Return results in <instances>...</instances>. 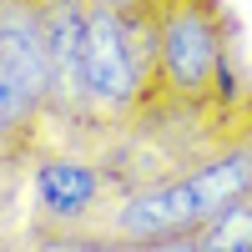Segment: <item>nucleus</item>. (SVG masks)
Segmentation results:
<instances>
[{"instance_id":"f257e3e1","label":"nucleus","mask_w":252,"mask_h":252,"mask_svg":"<svg viewBox=\"0 0 252 252\" xmlns=\"http://www.w3.org/2000/svg\"><path fill=\"white\" fill-rule=\"evenodd\" d=\"M152 101H161L152 15H121V10L91 0L86 61H81V116L131 121Z\"/></svg>"},{"instance_id":"f03ea898","label":"nucleus","mask_w":252,"mask_h":252,"mask_svg":"<svg viewBox=\"0 0 252 252\" xmlns=\"http://www.w3.org/2000/svg\"><path fill=\"white\" fill-rule=\"evenodd\" d=\"M157 71L161 101L172 106H222L232 96V46L217 0H157Z\"/></svg>"},{"instance_id":"7ed1b4c3","label":"nucleus","mask_w":252,"mask_h":252,"mask_svg":"<svg viewBox=\"0 0 252 252\" xmlns=\"http://www.w3.org/2000/svg\"><path fill=\"white\" fill-rule=\"evenodd\" d=\"M111 202V177L86 157H40L31 172V207L46 232H86Z\"/></svg>"},{"instance_id":"20e7f679","label":"nucleus","mask_w":252,"mask_h":252,"mask_svg":"<svg viewBox=\"0 0 252 252\" xmlns=\"http://www.w3.org/2000/svg\"><path fill=\"white\" fill-rule=\"evenodd\" d=\"M40 26H46V51H51V76H56L51 111L81 116V61H86L91 0H40Z\"/></svg>"},{"instance_id":"39448f33","label":"nucleus","mask_w":252,"mask_h":252,"mask_svg":"<svg viewBox=\"0 0 252 252\" xmlns=\"http://www.w3.org/2000/svg\"><path fill=\"white\" fill-rule=\"evenodd\" d=\"M0 61L40 96L51 111L56 76H51V51H46V26H40V0H0Z\"/></svg>"},{"instance_id":"423d86ee","label":"nucleus","mask_w":252,"mask_h":252,"mask_svg":"<svg viewBox=\"0 0 252 252\" xmlns=\"http://www.w3.org/2000/svg\"><path fill=\"white\" fill-rule=\"evenodd\" d=\"M40 116H46V106H40V96L20 81L5 61H0V131H10L15 141H35V126Z\"/></svg>"},{"instance_id":"0eeeda50","label":"nucleus","mask_w":252,"mask_h":252,"mask_svg":"<svg viewBox=\"0 0 252 252\" xmlns=\"http://www.w3.org/2000/svg\"><path fill=\"white\" fill-rule=\"evenodd\" d=\"M192 242L207 252H252V197L222 207L212 222H202L192 232Z\"/></svg>"},{"instance_id":"6e6552de","label":"nucleus","mask_w":252,"mask_h":252,"mask_svg":"<svg viewBox=\"0 0 252 252\" xmlns=\"http://www.w3.org/2000/svg\"><path fill=\"white\" fill-rule=\"evenodd\" d=\"M35 252H131V247H121L106 232H46Z\"/></svg>"},{"instance_id":"1a4fd4ad","label":"nucleus","mask_w":252,"mask_h":252,"mask_svg":"<svg viewBox=\"0 0 252 252\" xmlns=\"http://www.w3.org/2000/svg\"><path fill=\"white\" fill-rule=\"evenodd\" d=\"M26 152H31V146H26V141H15L10 131H0V172H5V166H15V161H20V157H26Z\"/></svg>"},{"instance_id":"9d476101","label":"nucleus","mask_w":252,"mask_h":252,"mask_svg":"<svg viewBox=\"0 0 252 252\" xmlns=\"http://www.w3.org/2000/svg\"><path fill=\"white\" fill-rule=\"evenodd\" d=\"M96 5H111V10H121V15H152L157 0H96Z\"/></svg>"},{"instance_id":"9b49d317","label":"nucleus","mask_w":252,"mask_h":252,"mask_svg":"<svg viewBox=\"0 0 252 252\" xmlns=\"http://www.w3.org/2000/svg\"><path fill=\"white\" fill-rule=\"evenodd\" d=\"M131 252H207V247H197L192 237H177V242H157V247H131Z\"/></svg>"}]
</instances>
